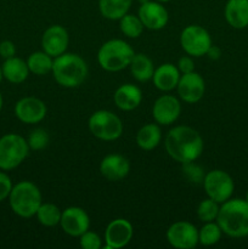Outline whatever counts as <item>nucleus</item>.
<instances>
[{
	"instance_id": "1",
	"label": "nucleus",
	"mask_w": 248,
	"mask_h": 249,
	"mask_svg": "<svg viewBox=\"0 0 248 249\" xmlns=\"http://www.w3.org/2000/svg\"><path fill=\"white\" fill-rule=\"evenodd\" d=\"M165 150L180 163L195 162L203 151V140L195 129L179 125L173 128L165 138Z\"/></svg>"
},
{
	"instance_id": "2",
	"label": "nucleus",
	"mask_w": 248,
	"mask_h": 249,
	"mask_svg": "<svg viewBox=\"0 0 248 249\" xmlns=\"http://www.w3.org/2000/svg\"><path fill=\"white\" fill-rule=\"evenodd\" d=\"M216 223L225 235L233 238L248 236V203L246 199H228L221 203Z\"/></svg>"
},
{
	"instance_id": "3",
	"label": "nucleus",
	"mask_w": 248,
	"mask_h": 249,
	"mask_svg": "<svg viewBox=\"0 0 248 249\" xmlns=\"http://www.w3.org/2000/svg\"><path fill=\"white\" fill-rule=\"evenodd\" d=\"M51 72L61 87L75 88L87 78L88 66L79 55L65 53L55 57Z\"/></svg>"
},
{
	"instance_id": "4",
	"label": "nucleus",
	"mask_w": 248,
	"mask_h": 249,
	"mask_svg": "<svg viewBox=\"0 0 248 249\" xmlns=\"http://www.w3.org/2000/svg\"><path fill=\"white\" fill-rule=\"evenodd\" d=\"M9 201L15 214L21 218H32L41 204V194L33 182L21 181L12 186Z\"/></svg>"
},
{
	"instance_id": "5",
	"label": "nucleus",
	"mask_w": 248,
	"mask_h": 249,
	"mask_svg": "<svg viewBox=\"0 0 248 249\" xmlns=\"http://www.w3.org/2000/svg\"><path fill=\"white\" fill-rule=\"evenodd\" d=\"M134 55V50L126 41L112 39L100 48L97 61L105 71L118 72L130 65Z\"/></svg>"
},
{
	"instance_id": "6",
	"label": "nucleus",
	"mask_w": 248,
	"mask_h": 249,
	"mask_svg": "<svg viewBox=\"0 0 248 249\" xmlns=\"http://www.w3.org/2000/svg\"><path fill=\"white\" fill-rule=\"evenodd\" d=\"M29 152L28 142L17 134H6L0 139V169L12 170L18 167Z\"/></svg>"
},
{
	"instance_id": "7",
	"label": "nucleus",
	"mask_w": 248,
	"mask_h": 249,
	"mask_svg": "<svg viewBox=\"0 0 248 249\" xmlns=\"http://www.w3.org/2000/svg\"><path fill=\"white\" fill-rule=\"evenodd\" d=\"M89 129L95 138L104 141H114L123 133L122 121L109 111H97L90 117Z\"/></svg>"
},
{
	"instance_id": "8",
	"label": "nucleus",
	"mask_w": 248,
	"mask_h": 249,
	"mask_svg": "<svg viewBox=\"0 0 248 249\" xmlns=\"http://www.w3.org/2000/svg\"><path fill=\"white\" fill-rule=\"evenodd\" d=\"M203 186L209 198L218 203H224L231 198L235 184L230 175L224 170H212L204 177Z\"/></svg>"
},
{
	"instance_id": "9",
	"label": "nucleus",
	"mask_w": 248,
	"mask_h": 249,
	"mask_svg": "<svg viewBox=\"0 0 248 249\" xmlns=\"http://www.w3.org/2000/svg\"><path fill=\"white\" fill-rule=\"evenodd\" d=\"M180 43L185 53L194 57H199L208 53L212 46V39L208 32L201 26H187L180 36Z\"/></svg>"
},
{
	"instance_id": "10",
	"label": "nucleus",
	"mask_w": 248,
	"mask_h": 249,
	"mask_svg": "<svg viewBox=\"0 0 248 249\" xmlns=\"http://www.w3.org/2000/svg\"><path fill=\"white\" fill-rule=\"evenodd\" d=\"M167 240L174 248L192 249L198 243V230L189 221H177L168 229Z\"/></svg>"
},
{
	"instance_id": "11",
	"label": "nucleus",
	"mask_w": 248,
	"mask_h": 249,
	"mask_svg": "<svg viewBox=\"0 0 248 249\" xmlns=\"http://www.w3.org/2000/svg\"><path fill=\"white\" fill-rule=\"evenodd\" d=\"M61 228L72 237H80L89 230L90 220L87 212L79 207H70L61 215Z\"/></svg>"
},
{
	"instance_id": "12",
	"label": "nucleus",
	"mask_w": 248,
	"mask_h": 249,
	"mask_svg": "<svg viewBox=\"0 0 248 249\" xmlns=\"http://www.w3.org/2000/svg\"><path fill=\"white\" fill-rule=\"evenodd\" d=\"M133 225L125 219H116L108 224L105 232L107 249L123 248L133 237Z\"/></svg>"
},
{
	"instance_id": "13",
	"label": "nucleus",
	"mask_w": 248,
	"mask_h": 249,
	"mask_svg": "<svg viewBox=\"0 0 248 249\" xmlns=\"http://www.w3.org/2000/svg\"><path fill=\"white\" fill-rule=\"evenodd\" d=\"M15 114L26 124H36L46 116V106L36 97H23L15 106Z\"/></svg>"
},
{
	"instance_id": "14",
	"label": "nucleus",
	"mask_w": 248,
	"mask_h": 249,
	"mask_svg": "<svg viewBox=\"0 0 248 249\" xmlns=\"http://www.w3.org/2000/svg\"><path fill=\"white\" fill-rule=\"evenodd\" d=\"M204 80L198 73L191 72L182 74L177 83V92L182 101L187 104H196L203 97Z\"/></svg>"
},
{
	"instance_id": "15",
	"label": "nucleus",
	"mask_w": 248,
	"mask_h": 249,
	"mask_svg": "<svg viewBox=\"0 0 248 249\" xmlns=\"http://www.w3.org/2000/svg\"><path fill=\"white\" fill-rule=\"evenodd\" d=\"M181 105L177 97L172 95H163L153 105L152 114L157 123L162 125H169L174 123L180 116Z\"/></svg>"
},
{
	"instance_id": "16",
	"label": "nucleus",
	"mask_w": 248,
	"mask_h": 249,
	"mask_svg": "<svg viewBox=\"0 0 248 249\" xmlns=\"http://www.w3.org/2000/svg\"><path fill=\"white\" fill-rule=\"evenodd\" d=\"M139 18L143 27L152 31H159L168 23V11L163 5L156 1H147L141 4L139 9Z\"/></svg>"
},
{
	"instance_id": "17",
	"label": "nucleus",
	"mask_w": 248,
	"mask_h": 249,
	"mask_svg": "<svg viewBox=\"0 0 248 249\" xmlns=\"http://www.w3.org/2000/svg\"><path fill=\"white\" fill-rule=\"evenodd\" d=\"M43 50L51 57H57L66 53L68 46V33L62 26H51L44 32L41 39Z\"/></svg>"
},
{
	"instance_id": "18",
	"label": "nucleus",
	"mask_w": 248,
	"mask_h": 249,
	"mask_svg": "<svg viewBox=\"0 0 248 249\" xmlns=\"http://www.w3.org/2000/svg\"><path fill=\"white\" fill-rule=\"evenodd\" d=\"M130 164L125 157L121 155H108L102 160L100 172L102 177L109 181H119L129 174Z\"/></svg>"
},
{
	"instance_id": "19",
	"label": "nucleus",
	"mask_w": 248,
	"mask_h": 249,
	"mask_svg": "<svg viewBox=\"0 0 248 249\" xmlns=\"http://www.w3.org/2000/svg\"><path fill=\"white\" fill-rule=\"evenodd\" d=\"M225 18L232 28L243 29L248 27V0H228Z\"/></svg>"
},
{
	"instance_id": "20",
	"label": "nucleus",
	"mask_w": 248,
	"mask_h": 249,
	"mask_svg": "<svg viewBox=\"0 0 248 249\" xmlns=\"http://www.w3.org/2000/svg\"><path fill=\"white\" fill-rule=\"evenodd\" d=\"M142 100L141 90L136 85L124 84L114 92V104L122 111H133Z\"/></svg>"
},
{
	"instance_id": "21",
	"label": "nucleus",
	"mask_w": 248,
	"mask_h": 249,
	"mask_svg": "<svg viewBox=\"0 0 248 249\" xmlns=\"http://www.w3.org/2000/svg\"><path fill=\"white\" fill-rule=\"evenodd\" d=\"M153 84L162 91H170L177 87L180 80V71L172 63L159 66L153 73Z\"/></svg>"
},
{
	"instance_id": "22",
	"label": "nucleus",
	"mask_w": 248,
	"mask_h": 249,
	"mask_svg": "<svg viewBox=\"0 0 248 249\" xmlns=\"http://www.w3.org/2000/svg\"><path fill=\"white\" fill-rule=\"evenodd\" d=\"M2 77L9 80L12 84H19L27 79L29 73V68L27 62H24L22 58L10 57L5 60L2 63Z\"/></svg>"
},
{
	"instance_id": "23",
	"label": "nucleus",
	"mask_w": 248,
	"mask_h": 249,
	"mask_svg": "<svg viewBox=\"0 0 248 249\" xmlns=\"http://www.w3.org/2000/svg\"><path fill=\"white\" fill-rule=\"evenodd\" d=\"M129 66H130L133 77L138 82L141 83L150 80L153 77V73H155L152 61H151L150 57L143 55V53H135Z\"/></svg>"
},
{
	"instance_id": "24",
	"label": "nucleus",
	"mask_w": 248,
	"mask_h": 249,
	"mask_svg": "<svg viewBox=\"0 0 248 249\" xmlns=\"http://www.w3.org/2000/svg\"><path fill=\"white\" fill-rule=\"evenodd\" d=\"M162 139V133L157 124H146L136 135V142L139 147L145 151H151L157 147Z\"/></svg>"
},
{
	"instance_id": "25",
	"label": "nucleus",
	"mask_w": 248,
	"mask_h": 249,
	"mask_svg": "<svg viewBox=\"0 0 248 249\" xmlns=\"http://www.w3.org/2000/svg\"><path fill=\"white\" fill-rule=\"evenodd\" d=\"M133 0H99L100 12L108 19H121L130 9Z\"/></svg>"
},
{
	"instance_id": "26",
	"label": "nucleus",
	"mask_w": 248,
	"mask_h": 249,
	"mask_svg": "<svg viewBox=\"0 0 248 249\" xmlns=\"http://www.w3.org/2000/svg\"><path fill=\"white\" fill-rule=\"evenodd\" d=\"M53 63L51 56L48 55L45 51H36L28 57L27 65H28L29 72L36 75H44L53 71Z\"/></svg>"
},
{
	"instance_id": "27",
	"label": "nucleus",
	"mask_w": 248,
	"mask_h": 249,
	"mask_svg": "<svg viewBox=\"0 0 248 249\" xmlns=\"http://www.w3.org/2000/svg\"><path fill=\"white\" fill-rule=\"evenodd\" d=\"M35 215L41 225L51 228V226H55V225H57V224H60L61 215H62V213H61V211L58 209V207H56L55 204H53V203L43 204L41 203Z\"/></svg>"
},
{
	"instance_id": "28",
	"label": "nucleus",
	"mask_w": 248,
	"mask_h": 249,
	"mask_svg": "<svg viewBox=\"0 0 248 249\" xmlns=\"http://www.w3.org/2000/svg\"><path fill=\"white\" fill-rule=\"evenodd\" d=\"M119 27H121L122 33H124L129 38H138L143 31V24L139 16L128 14L122 17Z\"/></svg>"
},
{
	"instance_id": "29",
	"label": "nucleus",
	"mask_w": 248,
	"mask_h": 249,
	"mask_svg": "<svg viewBox=\"0 0 248 249\" xmlns=\"http://www.w3.org/2000/svg\"><path fill=\"white\" fill-rule=\"evenodd\" d=\"M221 233L223 231L218 223H206L201 231H198V242L203 246H213L220 241Z\"/></svg>"
},
{
	"instance_id": "30",
	"label": "nucleus",
	"mask_w": 248,
	"mask_h": 249,
	"mask_svg": "<svg viewBox=\"0 0 248 249\" xmlns=\"http://www.w3.org/2000/svg\"><path fill=\"white\" fill-rule=\"evenodd\" d=\"M219 209L220 207H219L218 202L212 198H207L199 203L198 208H197V216L203 223H211V221L216 220Z\"/></svg>"
},
{
	"instance_id": "31",
	"label": "nucleus",
	"mask_w": 248,
	"mask_h": 249,
	"mask_svg": "<svg viewBox=\"0 0 248 249\" xmlns=\"http://www.w3.org/2000/svg\"><path fill=\"white\" fill-rule=\"evenodd\" d=\"M28 146L29 148L34 151L43 150L44 147H46L49 142V135L44 129H35L31 133L28 138Z\"/></svg>"
},
{
	"instance_id": "32",
	"label": "nucleus",
	"mask_w": 248,
	"mask_h": 249,
	"mask_svg": "<svg viewBox=\"0 0 248 249\" xmlns=\"http://www.w3.org/2000/svg\"><path fill=\"white\" fill-rule=\"evenodd\" d=\"M80 247L83 249H100L101 248V238L95 232L87 231L80 236Z\"/></svg>"
},
{
	"instance_id": "33",
	"label": "nucleus",
	"mask_w": 248,
	"mask_h": 249,
	"mask_svg": "<svg viewBox=\"0 0 248 249\" xmlns=\"http://www.w3.org/2000/svg\"><path fill=\"white\" fill-rule=\"evenodd\" d=\"M184 169L186 175L189 177V179L192 180L194 182H199L201 180L204 179L202 170L198 167H196L192 162L184 163Z\"/></svg>"
},
{
	"instance_id": "34",
	"label": "nucleus",
	"mask_w": 248,
	"mask_h": 249,
	"mask_svg": "<svg viewBox=\"0 0 248 249\" xmlns=\"http://www.w3.org/2000/svg\"><path fill=\"white\" fill-rule=\"evenodd\" d=\"M12 190L11 179L5 173L0 172V202L7 198Z\"/></svg>"
},
{
	"instance_id": "35",
	"label": "nucleus",
	"mask_w": 248,
	"mask_h": 249,
	"mask_svg": "<svg viewBox=\"0 0 248 249\" xmlns=\"http://www.w3.org/2000/svg\"><path fill=\"white\" fill-rule=\"evenodd\" d=\"M16 53V48L15 44L10 40H4L0 43V56L4 57L5 60L10 57H14Z\"/></svg>"
},
{
	"instance_id": "36",
	"label": "nucleus",
	"mask_w": 248,
	"mask_h": 249,
	"mask_svg": "<svg viewBox=\"0 0 248 249\" xmlns=\"http://www.w3.org/2000/svg\"><path fill=\"white\" fill-rule=\"evenodd\" d=\"M194 68H195V65L191 57L184 56V57H181L179 60V63H177V70H179L182 74L194 72Z\"/></svg>"
},
{
	"instance_id": "37",
	"label": "nucleus",
	"mask_w": 248,
	"mask_h": 249,
	"mask_svg": "<svg viewBox=\"0 0 248 249\" xmlns=\"http://www.w3.org/2000/svg\"><path fill=\"white\" fill-rule=\"evenodd\" d=\"M209 53V57L211 58H218L219 56H220V50H219L218 48H214V46H211V49L208 50Z\"/></svg>"
},
{
	"instance_id": "38",
	"label": "nucleus",
	"mask_w": 248,
	"mask_h": 249,
	"mask_svg": "<svg viewBox=\"0 0 248 249\" xmlns=\"http://www.w3.org/2000/svg\"><path fill=\"white\" fill-rule=\"evenodd\" d=\"M2 108V95L0 94V111H1Z\"/></svg>"
},
{
	"instance_id": "39",
	"label": "nucleus",
	"mask_w": 248,
	"mask_h": 249,
	"mask_svg": "<svg viewBox=\"0 0 248 249\" xmlns=\"http://www.w3.org/2000/svg\"><path fill=\"white\" fill-rule=\"evenodd\" d=\"M2 79V71H1V67H0V82H1Z\"/></svg>"
},
{
	"instance_id": "40",
	"label": "nucleus",
	"mask_w": 248,
	"mask_h": 249,
	"mask_svg": "<svg viewBox=\"0 0 248 249\" xmlns=\"http://www.w3.org/2000/svg\"><path fill=\"white\" fill-rule=\"evenodd\" d=\"M139 1H140V4H143V2H147L150 1V0H139Z\"/></svg>"
},
{
	"instance_id": "41",
	"label": "nucleus",
	"mask_w": 248,
	"mask_h": 249,
	"mask_svg": "<svg viewBox=\"0 0 248 249\" xmlns=\"http://www.w3.org/2000/svg\"><path fill=\"white\" fill-rule=\"evenodd\" d=\"M158 1H160V2H168V1H170V0H158Z\"/></svg>"
},
{
	"instance_id": "42",
	"label": "nucleus",
	"mask_w": 248,
	"mask_h": 249,
	"mask_svg": "<svg viewBox=\"0 0 248 249\" xmlns=\"http://www.w3.org/2000/svg\"><path fill=\"white\" fill-rule=\"evenodd\" d=\"M246 202L248 203V191H247V194H246Z\"/></svg>"
}]
</instances>
